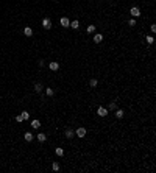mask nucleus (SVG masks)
<instances>
[{
  "label": "nucleus",
  "mask_w": 156,
  "mask_h": 173,
  "mask_svg": "<svg viewBox=\"0 0 156 173\" xmlns=\"http://www.w3.org/2000/svg\"><path fill=\"white\" fill-rule=\"evenodd\" d=\"M108 112H109V111L106 108H103V106H98V108H97V114H98L100 117H106V115H108Z\"/></svg>",
  "instance_id": "1"
},
{
  "label": "nucleus",
  "mask_w": 156,
  "mask_h": 173,
  "mask_svg": "<svg viewBox=\"0 0 156 173\" xmlns=\"http://www.w3.org/2000/svg\"><path fill=\"white\" fill-rule=\"evenodd\" d=\"M130 14L133 16V17H139V16H141V9H139L138 6H133L130 9Z\"/></svg>",
  "instance_id": "2"
},
{
  "label": "nucleus",
  "mask_w": 156,
  "mask_h": 173,
  "mask_svg": "<svg viewBox=\"0 0 156 173\" xmlns=\"http://www.w3.org/2000/svg\"><path fill=\"white\" fill-rule=\"evenodd\" d=\"M42 27H44L45 30H50V28H52V20L47 19V17H45V19H42Z\"/></svg>",
  "instance_id": "3"
},
{
  "label": "nucleus",
  "mask_w": 156,
  "mask_h": 173,
  "mask_svg": "<svg viewBox=\"0 0 156 173\" xmlns=\"http://www.w3.org/2000/svg\"><path fill=\"white\" fill-rule=\"evenodd\" d=\"M92 41L95 42V44H100V42L103 41V34H100V33H97L95 36H94V38H92Z\"/></svg>",
  "instance_id": "4"
},
{
  "label": "nucleus",
  "mask_w": 156,
  "mask_h": 173,
  "mask_svg": "<svg viewBox=\"0 0 156 173\" xmlns=\"http://www.w3.org/2000/svg\"><path fill=\"white\" fill-rule=\"evenodd\" d=\"M60 23L64 27V28H67V27L70 25V20L67 19V17H61V20H60Z\"/></svg>",
  "instance_id": "5"
},
{
  "label": "nucleus",
  "mask_w": 156,
  "mask_h": 173,
  "mask_svg": "<svg viewBox=\"0 0 156 173\" xmlns=\"http://www.w3.org/2000/svg\"><path fill=\"white\" fill-rule=\"evenodd\" d=\"M77 136H78V137H84V136H86V128L80 126V128L77 129Z\"/></svg>",
  "instance_id": "6"
},
{
  "label": "nucleus",
  "mask_w": 156,
  "mask_h": 173,
  "mask_svg": "<svg viewBox=\"0 0 156 173\" xmlns=\"http://www.w3.org/2000/svg\"><path fill=\"white\" fill-rule=\"evenodd\" d=\"M23 139H25V140H27V142H31V140H33V139H34V136H33V134H31V133H30V131H27V133H25V134H23Z\"/></svg>",
  "instance_id": "7"
},
{
  "label": "nucleus",
  "mask_w": 156,
  "mask_h": 173,
  "mask_svg": "<svg viewBox=\"0 0 156 173\" xmlns=\"http://www.w3.org/2000/svg\"><path fill=\"white\" fill-rule=\"evenodd\" d=\"M23 34H25L27 38H30V36H33V30H31L30 27H25L23 28Z\"/></svg>",
  "instance_id": "8"
},
{
  "label": "nucleus",
  "mask_w": 156,
  "mask_h": 173,
  "mask_svg": "<svg viewBox=\"0 0 156 173\" xmlns=\"http://www.w3.org/2000/svg\"><path fill=\"white\" fill-rule=\"evenodd\" d=\"M36 139L39 140V142H45V140H47V136H45L44 133H39V134L36 136Z\"/></svg>",
  "instance_id": "9"
},
{
  "label": "nucleus",
  "mask_w": 156,
  "mask_h": 173,
  "mask_svg": "<svg viewBox=\"0 0 156 173\" xmlns=\"http://www.w3.org/2000/svg\"><path fill=\"white\" fill-rule=\"evenodd\" d=\"M48 67H50V70H58L60 69V62H50Z\"/></svg>",
  "instance_id": "10"
},
{
  "label": "nucleus",
  "mask_w": 156,
  "mask_h": 173,
  "mask_svg": "<svg viewBox=\"0 0 156 173\" xmlns=\"http://www.w3.org/2000/svg\"><path fill=\"white\" fill-rule=\"evenodd\" d=\"M31 128H34V129H37V128H39V126H41V122H39V120H31Z\"/></svg>",
  "instance_id": "11"
},
{
  "label": "nucleus",
  "mask_w": 156,
  "mask_h": 173,
  "mask_svg": "<svg viewBox=\"0 0 156 173\" xmlns=\"http://www.w3.org/2000/svg\"><path fill=\"white\" fill-rule=\"evenodd\" d=\"M64 134H66V137H67V139H72V137H73V131H72L70 128H67Z\"/></svg>",
  "instance_id": "12"
},
{
  "label": "nucleus",
  "mask_w": 156,
  "mask_h": 173,
  "mask_svg": "<svg viewBox=\"0 0 156 173\" xmlns=\"http://www.w3.org/2000/svg\"><path fill=\"white\" fill-rule=\"evenodd\" d=\"M42 89H44V86H42L41 83H36V84H34V92H42Z\"/></svg>",
  "instance_id": "13"
},
{
  "label": "nucleus",
  "mask_w": 156,
  "mask_h": 173,
  "mask_svg": "<svg viewBox=\"0 0 156 173\" xmlns=\"http://www.w3.org/2000/svg\"><path fill=\"white\" fill-rule=\"evenodd\" d=\"M69 27H72L73 30H77L78 27H80V22H78V20H72V22H70V25H69Z\"/></svg>",
  "instance_id": "14"
},
{
  "label": "nucleus",
  "mask_w": 156,
  "mask_h": 173,
  "mask_svg": "<svg viewBox=\"0 0 156 173\" xmlns=\"http://www.w3.org/2000/svg\"><path fill=\"white\" fill-rule=\"evenodd\" d=\"M45 94H47L48 97H53V94H55V90H53L52 87H47V89H45Z\"/></svg>",
  "instance_id": "15"
},
{
  "label": "nucleus",
  "mask_w": 156,
  "mask_h": 173,
  "mask_svg": "<svg viewBox=\"0 0 156 173\" xmlns=\"http://www.w3.org/2000/svg\"><path fill=\"white\" fill-rule=\"evenodd\" d=\"M123 114H125V112H123L122 109H117V111H115V117H117V119H122Z\"/></svg>",
  "instance_id": "16"
},
{
  "label": "nucleus",
  "mask_w": 156,
  "mask_h": 173,
  "mask_svg": "<svg viewBox=\"0 0 156 173\" xmlns=\"http://www.w3.org/2000/svg\"><path fill=\"white\" fill-rule=\"evenodd\" d=\"M89 84H91V87H95L97 84H98V81H97L95 78H92V80H91V81H89Z\"/></svg>",
  "instance_id": "17"
},
{
  "label": "nucleus",
  "mask_w": 156,
  "mask_h": 173,
  "mask_svg": "<svg viewBox=\"0 0 156 173\" xmlns=\"http://www.w3.org/2000/svg\"><path fill=\"white\" fill-rule=\"evenodd\" d=\"M114 109H117V105H115V102L109 103V109H108V111H114Z\"/></svg>",
  "instance_id": "18"
},
{
  "label": "nucleus",
  "mask_w": 156,
  "mask_h": 173,
  "mask_svg": "<svg viewBox=\"0 0 156 173\" xmlns=\"http://www.w3.org/2000/svg\"><path fill=\"white\" fill-rule=\"evenodd\" d=\"M52 169L55 170V172H58V170H60V164H58V162H53V164H52Z\"/></svg>",
  "instance_id": "19"
},
{
  "label": "nucleus",
  "mask_w": 156,
  "mask_h": 173,
  "mask_svg": "<svg viewBox=\"0 0 156 173\" xmlns=\"http://www.w3.org/2000/svg\"><path fill=\"white\" fill-rule=\"evenodd\" d=\"M55 153L58 154V156H63V154H64V150H63V148H56V150H55Z\"/></svg>",
  "instance_id": "20"
},
{
  "label": "nucleus",
  "mask_w": 156,
  "mask_h": 173,
  "mask_svg": "<svg viewBox=\"0 0 156 173\" xmlns=\"http://www.w3.org/2000/svg\"><path fill=\"white\" fill-rule=\"evenodd\" d=\"M95 31V25H89L87 27V33H94Z\"/></svg>",
  "instance_id": "21"
},
{
  "label": "nucleus",
  "mask_w": 156,
  "mask_h": 173,
  "mask_svg": "<svg viewBox=\"0 0 156 173\" xmlns=\"http://www.w3.org/2000/svg\"><path fill=\"white\" fill-rule=\"evenodd\" d=\"M22 117H23V120H28V119H30V114L23 111V112H22Z\"/></svg>",
  "instance_id": "22"
},
{
  "label": "nucleus",
  "mask_w": 156,
  "mask_h": 173,
  "mask_svg": "<svg viewBox=\"0 0 156 173\" xmlns=\"http://www.w3.org/2000/svg\"><path fill=\"white\" fill-rule=\"evenodd\" d=\"M147 42H148V44H153V42H155V38H153V36H147Z\"/></svg>",
  "instance_id": "23"
},
{
  "label": "nucleus",
  "mask_w": 156,
  "mask_h": 173,
  "mask_svg": "<svg viewBox=\"0 0 156 173\" xmlns=\"http://www.w3.org/2000/svg\"><path fill=\"white\" fill-rule=\"evenodd\" d=\"M128 25H130V27H134V25H136V19H130Z\"/></svg>",
  "instance_id": "24"
},
{
  "label": "nucleus",
  "mask_w": 156,
  "mask_h": 173,
  "mask_svg": "<svg viewBox=\"0 0 156 173\" xmlns=\"http://www.w3.org/2000/svg\"><path fill=\"white\" fill-rule=\"evenodd\" d=\"M16 120H17V122H23V117H22V114H20V115H17V117H16Z\"/></svg>",
  "instance_id": "25"
}]
</instances>
